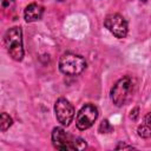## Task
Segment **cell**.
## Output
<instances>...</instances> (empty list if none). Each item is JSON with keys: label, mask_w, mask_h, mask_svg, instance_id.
<instances>
[{"label": "cell", "mask_w": 151, "mask_h": 151, "mask_svg": "<svg viewBox=\"0 0 151 151\" xmlns=\"http://www.w3.org/2000/svg\"><path fill=\"white\" fill-rule=\"evenodd\" d=\"M4 46L13 60H15V61L22 60V58H24L22 31L19 26H13L5 32Z\"/></svg>", "instance_id": "cell-1"}, {"label": "cell", "mask_w": 151, "mask_h": 151, "mask_svg": "<svg viewBox=\"0 0 151 151\" xmlns=\"http://www.w3.org/2000/svg\"><path fill=\"white\" fill-rule=\"evenodd\" d=\"M52 144L58 150H83L86 147V142L83 138L66 132L63 127L53 129Z\"/></svg>", "instance_id": "cell-2"}, {"label": "cell", "mask_w": 151, "mask_h": 151, "mask_svg": "<svg viewBox=\"0 0 151 151\" xmlns=\"http://www.w3.org/2000/svg\"><path fill=\"white\" fill-rule=\"evenodd\" d=\"M134 86H136L134 79L131 78L130 76H126V77H123L122 79H119L112 86L111 92H110L112 103L118 107L125 105L127 103V100L132 97Z\"/></svg>", "instance_id": "cell-3"}, {"label": "cell", "mask_w": 151, "mask_h": 151, "mask_svg": "<svg viewBox=\"0 0 151 151\" xmlns=\"http://www.w3.org/2000/svg\"><path fill=\"white\" fill-rule=\"evenodd\" d=\"M86 68V60L76 53L66 52L59 59V70L66 76H78Z\"/></svg>", "instance_id": "cell-4"}, {"label": "cell", "mask_w": 151, "mask_h": 151, "mask_svg": "<svg viewBox=\"0 0 151 151\" xmlns=\"http://www.w3.org/2000/svg\"><path fill=\"white\" fill-rule=\"evenodd\" d=\"M104 26L116 37L119 39H123L127 35L129 27L125 18L118 13L107 14L104 19Z\"/></svg>", "instance_id": "cell-5"}, {"label": "cell", "mask_w": 151, "mask_h": 151, "mask_svg": "<svg viewBox=\"0 0 151 151\" xmlns=\"http://www.w3.org/2000/svg\"><path fill=\"white\" fill-rule=\"evenodd\" d=\"M98 114H99V112H98V109L96 105H93L91 103L85 104L77 113V117H76L77 127L81 131L90 129L97 120Z\"/></svg>", "instance_id": "cell-6"}, {"label": "cell", "mask_w": 151, "mask_h": 151, "mask_svg": "<svg viewBox=\"0 0 151 151\" xmlns=\"http://www.w3.org/2000/svg\"><path fill=\"white\" fill-rule=\"evenodd\" d=\"M54 113L57 120L63 126H68L74 118V107L65 98H59L54 103Z\"/></svg>", "instance_id": "cell-7"}, {"label": "cell", "mask_w": 151, "mask_h": 151, "mask_svg": "<svg viewBox=\"0 0 151 151\" xmlns=\"http://www.w3.org/2000/svg\"><path fill=\"white\" fill-rule=\"evenodd\" d=\"M42 14H44V7L35 2H32L28 6H26V8L24 11V18L27 22H33V21L40 20Z\"/></svg>", "instance_id": "cell-8"}, {"label": "cell", "mask_w": 151, "mask_h": 151, "mask_svg": "<svg viewBox=\"0 0 151 151\" xmlns=\"http://www.w3.org/2000/svg\"><path fill=\"white\" fill-rule=\"evenodd\" d=\"M137 132L140 138H144V139L151 138V112L145 114L143 123L137 129Z\"/></svg>", "instance_id": "cell-9"}, {"label": "cell", "mask_w": 151, "mask_h": 151, "mask_svg": "<svg viewBox=\"0 0 151 151\" xmlns=\"http://www.w3.org/2000/svg\"><path fill=\"white\" fill-rule=\"evenodd\" d=\"M13 124V119L6 113V112H2L1 113V117H0V130L2 132H5L6 130H8Z\"/></svg>", "instance_id": "cell-10"}, {"label": "cell", "mask_w": 151, "mask_h": 151, "mask_svg": "<svg viewBox=\"0 0 151 151\" xmlns=\"http://www.w3.org/2000/svg\"><path fill=\"white\" fill-rule=\"evenodd\" d=\"M98 131L100 133H110L113 131V126L110 124V122L107 119H104L100 124H99V127H98Z\"/></svg>", "instance_id": "cell-11"}, {"label": "cell", "mask_w": 151, "mask_h": 151, "mask_svg": "<svg viewBox=\"0 0 151 151\" xmlns=\"http://www.w3.org/2000/svg\"><path fill=\"white\" fill-rule=\"evenodd\" d=\"M14 0H1V6L4 9H12L14 7Z\"/></svg>", "instance_id": "cell-12"}, {"label": "cell", "mask_w": 151, "mask_h": 151, "mask_svg": "<svg viewBox=\"0 0 151 151\" xmlns=\"http://www.w3.org/2000/svg\"><path fill=\"white\" fill-rule=\"evenodd\" d=\"M114 149H116V150H122V149H123V150H126V149L130 150V149H136V147L132 146V145H127V144H125V143H123V142H119V144H118Z\"/></svg>", "instance_id": "cell-13"}, {"label": "cell", "mask_w": 151, "mask_h": 151, "mask_svg": "<svg viewBox=\"0 0 151 151\" xmlns=\"http://www.w3.org/2000/svg\"><path fill=\"white\" fill-rule=\"evenodd\" d=\"M139 117V107H134L133 110H131L130 112V118L132 120H137V118Z\"/></svg>", "instance_id": "cell-14"}, {"label": "cell", "mask_w": 151, "mask_h": 151, "mask_svg": "<svg viewBox=\"0 0 151 151\" xmlns=\"http://www.w3.org/2000/svg\"><path fill=\"white\" fill-rule=\"evenodd\" d=\"M140 1H146V0H140Z\"/></svg>", "instance_id": "cell-15"}]
</instances>
